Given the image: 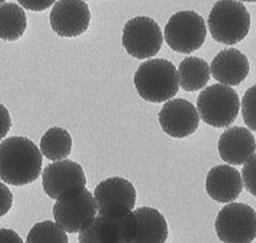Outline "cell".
<instances>
[{
	"instance_id": "27",
	"label": "cell",
	"mask_w": 256,
	"mask_h": 243,
	"mask_svg": "<svg viewBox=\"0 0 256 243\" xmlns=\"http://www.w3.org/2000/svg\"><path fill=\"white\" fill-rule=\"evenodd\" d=\"M0 243H24L22 238L10 229H0Z\"/></svg>"
},
{
	"instance_id": "22",
	"label": "cell",
	"mask_w": 256,
	"mask_h": 243,
	"mask_svg": "<svg viewBox=\"0 0 256 243\" xmlns=\"http://www.w3.org/2000/svg\"><path fill=\"white\" fill-rule=\"evenodd\" d=\"M242 115L246 125L256 132V84L246 91L242 99Z\"/></svg>"
},
{
	"instance_id": "19",
	"label": "cell",
	"mask_w": 256,
	"mask_h": 243,
	"mask_svg": "<svg viewBox=\"0 0 256 243\" xmlns=\"http://www.w3.org/2000/svg\"><path fill=\"white\" fill-rule=\"evenodd\" d=\"M28 27L26 11L16 3L0 4V40H19Z\"/></svg>"
},
{
	"instance_id": "18",
	"label": "cell",
	"mask_w": 256,
	"mask_h": 243,
	"mask_svg": "<svg viewBox=\"0 0 256 243\" xmlns=\"http://www.w3.org/2000/svg\"><path fill=\"white\" fill-rule=\"evenodd\" d=\"M210 66L200 57H185L179 65V86L186 92L203 89L210 79Z\"/></svg>"
},
{
	"instance_id": "11",
	"label": "cell",
	"mask_w": 256,
	"mask_h": 243,
	"mask_svg": "<svg viewBox=\"0 0 256 243\" xmlns=\"http://www.w3.org/2000/svg\"><path fill=\"white\" fill-rule=\"evenodd\" d=\"M86 183L83 167L72 160H60L48 165L42 175L43 190L52 200L66 192L85 188Z\"/></svg>"
},
{
	"instance_id": "21",
	"label": "cell",
	"mask_w": 256,
	"mask_h": 243,
	"mask_svg": "<svg viewBox=\"0 0 256 243\" xmlns=\"http://www.w3.org/2000/svg\"><path fill=\"white\" fill-rule=\"evenodd\" d=\"M26 243H69V240L64 230L50 221H45L30 229Z\"/></svg>"
},
{
	"instance_id": "10",
	"label": "cell",
	"mask_w": 256,
	"mask_h": 243,
	"mask_svg": "<svg viewBox=\"0 0 256 243\" xmlns=\"http://www.w3.org/2000/svg\"><path fill=\"white\" fill-rule=\"evenodd\" d=\"M93 196L100 214L120 216L134 209L137 194L131 182L115 177L100 182Z\"/></svg>"
},
{
	"instance_id": "13",
	"label": "cell",
	"mask_w": 256,
	"mask_h": 243,
	"mask_svg": "<svg viewBox=\"0 0 256 243\" xmlns=\"http://www.w3.org/2000/svg\"><path fill=\"white\" fill-rule=\"evenodd\" d=\"M158 119L164 132L176 139L192 135L200 123L196 107L183 98H174L166 102L159 112Z\"/></svg>"
},
{
	"instance_id": "9",
	"label": "cell",
	"mask_w": 256,
	"mask_h": 243,
	"mask_svg": "<svg viewBox=\"0 0 256 243\" xmlns=\"http://www.w3.org/2000/svg\"><path fill=\"white\" fill-rule=\"evenodd\" d=\"M133 211L120 216L100 214L78 234L80 243H130L136 232Z\"/></svg>"
},
{
	"instance_id": "12",
	"label": "cell",
	"mask_w": 256,
	"mask_h": 243,
	"mask_svg": "<svg viewBox=\"0 0 256 243\" xmlns=\"http://www.w3.org/2000/svg\"><path fill=\"white\" fill-rule=\"evenodd\" d=\"M91 13L83 0H59L54 5L50 21L52 30L60 37L76 38L89 27Z\"/></svg>"
},
{
	"instance_id": "6",
	"label": "cell",
	"mask_w": 256,
	"mask_h": 243,
	"mask_svg": "<svg viewBox=\"0 0 256 243\" xmlns=\"http://www.w3.org/2000/svg\"><path fill=\"white\" fill-rule=\"evenodd\" d=\"M206 36L205 20L194 10H181L174 14L164 28V38L168 47L185 54L201 48Z\"/></svg>"
},
{
	"instance_id": "7",
	"label": "cell",
	"mask_w": 256,
	"mask_h": 243,
	"mask_svg": "<svg viewBox=\"0 0 256 243\" xmlns=\"http://www.w3.org/2000/svg\"><path fill=\"white\" fill-rule=\"evenodd\" d=\"M214 226L224 243H251L256 238V212L246 204L232 203L218 212Z\"/></svg>"
},
{
	"instance_id": "2",
	"label": "cell",
	"mask_w": 256,
	"mask_h": 243,
	"mask_svg": "<svg viewBox=\"0 0 256 243\" xmlns=\"http://www.w3.org/2000/svg\"><path fill=\"white\" fill-rule=\"evenodd\" d=\"M134 85L142 99L161 103L178 93L180 87L178 70L168 60H148L138 67L134 75Z\"/></svg>"
},
{
	"instance_id": "16",
	"label": "cell",
	"mask_w": 256,
	"mask_h": 243,
	"mask_svg": "<svg viewBox=\"0 0 256 243\" xmlns=\"http://www.w3.org/2000/svg\"><path fill=\"white\" fill-rule=\"evenodd\" d=\"M210 71L214 79L226 86L242 84L250 72L248 57L236 48L220 51L212 62Z\"/></svg>"
},
{
	"instance_id": "1",
	"label": "cell",
	"mask_w": 256,
	"mask_h": 243,
	"mask_svg": "<svg viewBox=\"0 0 256 243\" xmlns=\"http://www.w3.org/2000/svg\"><path fill=\"white\" fill-rule=\"evenodd\" d=\"M42 153L26 137L15 136L0 143V179L13 186L37 181L42 171Z\"/></svg>"
},
{
	"instance_id": "14",
	"label": "cell",
	"mask_w": 256,
	"mask_h": 243,
	"mask_svg": "<svg viewBox=\"0 0 256 243\" xmlns=\"http://www.w3.org/2000/svg\"><path fill=\"white\" fill-rule=\"evenodd\" d=\"M220 157L230 165H244L255 154L256 140L246 127L234 126L220 136Z\"/></svg>"
},
{
	"instance_id": "5",
	"label": "cell",
	"mask_w": 256,
	"mask_h": 243,
	"mask_svg": "<svg viewBox=\"0 0 256 243\" xmlns=\"http://www.w3.org/2000/svg\"><path fill=\"white\" fill-rule=\"evenodd\" d=\"M56 224L67 233H80L94 219L98 205L94 196L86 189H78L62 194L54 209Z\"/></svg>"
},
{
	"instance_id": "4",
	"label": "cell",
	"mask_w": 256,
	"mask_h": 243,
	"mask_svg": "<svg viewBox=\"0 0 256 243\" xmlns=\"http://www.w3.org/2000/svg\"><path fill=\"white\" fill-rule=\"evenodd\" d=\"M240 106L238 94L230 86L222 84L205 88L196 100L200 118L216 129L234 123L238 116Z\"/></svg>"
},
{
	"instance_id": "24",
	"label": "cell",
	"mask_w": 256,
	"mask_h": 243,
	"mask_svg": "<svg viewBox=\"0 0 256 243\" xmlns=\"http://www.w3.org/2000/svg\"><path fill=\"white\" fill-rule=\"evenodd\" d=\"M14 196L6 185L0 182V217L4 216L13 207Z\"/></svg>"
},
{
	"instance_id": "29",
	"label": "cell",
	"mask_w": 256,
	"mask_h": 243,
	"mask_svg": "<svg viewBox=\"0 0 256 243\" xmlns=\"http://www.w3.org/2000/svg\"><path fill=\"white\" fill-rule=\"evenodd\" d=\"M6 1V0H0V4H2V2H4Z\"/></svg>"
},
{
	"instance_id": "8",
	"label": "cell",
	"mask_w": 256,
	"mask_h": 243,
	"mask_svg": "<svg viewBox=\"0 0 256 243\" xmlns=\"http://www.w3.org/2000/svg\"><path fill=\"white\" fill-rule=\"evenodd\" d=\"M164 37L158 23L150 17L138 16L126 23L122 30V46L138 60L150 59L161 49Z\"/></svg>"
},
{
	"instance_id": "15",
	"label": "cell",
	"mask_w": 256,
	"mask_h": 243,
	"mask_svg": "<svg viewBox=\"0 0 256 243\" xmlns=\"http://www.w3.org/2000/svg\"><path fill=\"white\" fill-rule=\"evenodd\" d=\"M240 173L230 165H218L209 170L206 177V192L218 203H231L238 199L242 191Z\"/></svg>"
},
{
	"instance_id": "25",
	"label": "cell",
	"mask_w": 256,
	"mask_h": 243,
	"mask_svg": "<svg viewBox=\"0 0 256 243\" xmlns=\"http://www.w3.org/2000/svg\"><path fill=\"white\" fill-rule=\"evenodd\" d=\"M18 2L26 9L42 11L50 8L56 2V0H18Z\"/></svg>"
},
{
	"instance_id": "23",
	"label": "cell",
	"mask_w": 256,
	"mask_h": 243,
	"mask_svg": "<svg viewBox=\"0 0 256 243\" xmlns=\"http://www.w3.org/2000/svg\"><path fill=\"white\" fill-rule=\"evenodd\" d=\"M242 184L248 192L256 196V154H254L242 169Z\"/></svg>"
},
{
	"instance_id": "20",
	"label": "cell",
	"mask_w": 256,
	"mask_h": 243,
	"mask_svg": "<svg viewBox=\"0 0 256 243\" xmlns=\"http://www.w3.org/2000/svg\"><path fill=\"white\" fill-rule=\"evenodd\" d=\"M40 150L50 161L64 160L72 154V138L65 129L59 126L52 127L42 136Z\"/></svg>"
},
{
	"instance_id": "26",
	"label": "cell",
	"mask_w": 256,
	"mask_h": 243,
	"mask_svg": "<svg viewBox=\"0 0 256 243\" xmlns=\"http://www.w3.org/2000/svg\"><path fill=\"white\" fill-rule=\"evenodd\" d=\"M12 129V119L8 110L0 103V140L8 134Z\"/></svg>"
},
{
	"instance_id": "3",
	"label": "cell",
	"mask_w": 256,
	"mask_h": 243,
	"mask_svg": "<svg viewBox=\"0 0 256 243\" xmlns=\"http://www.w3.org/2000/svg\"><path fill=\"white\" fill-rule=\"evenodd\" d=\"M251 27V16L246 6L236 0H218L208 17V28L214 40L234 45L245 39Z\"/></svg>"
},
{
	"instance_id": "28",
	"label": "cell",
	"mask_w": 256,
	"mask_h": 243,
	"mask_svg": "<svg viewBox=\"0 0 256 243\" xmlns=\"http://www.w3.org/2000/svg\"><path fill=\"white\" fill-rule=\"evenodd\" d=\"M240 1H245V2H256V0H240Z\"/></svg>"
},
{
	"instance_id": "17",
	"label": "cell",
	"mask_w": 256,
	"mask_h": 243,
	"mask_svg": "<svg viewBox=\"0 0 256 243\" xmlns=\"http://www.w3.org/2000/svg\"><path fill=\"white\" fill-rule=\"evenodd\" d=\"M136 218V232L130 243H164L168 237L166 217L157 209L142 207L133 211Z\"/></svg>"
}]
</instances>
